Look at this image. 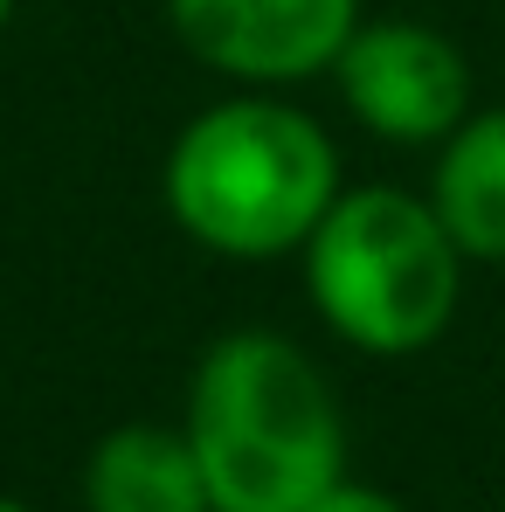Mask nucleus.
Wrapping results in <instances>:
<instances>
[{
  "label": "nucleus",
  "mask_w": 505,
  "mask_h": 512,
  "mask_svg": "<svg viewBox=\"0 0 505 512\" xmlns=\"http://www.w3.org/2000/svg\"><path fill=\"white\" fill-rule=\"evenodd\" d=\"M7 14H14V0H0V28H7Z\"/></svg>",
  "instance_id": "nucleus-10"
},
{
  "label": "nucleus",
  "mask_w": 505,
  "mask_h": 512,
  "mask_svg": "<svg viewBox=\"0 0 505 512\" xmlns=\"http://www.w3.org/2000/svg\"><path fill=\"white\" fill-rule=\"evenodd\" d=\"M429 208L464 250V263H505V104L471 111L436 146Z\"/></svg>",
  "instance_id": "nucleus-7"
},
{
  "label": "nucleus",
  "mask_w": 505,
  "mask_h": 512,
  "mask_svg": "<svg viewBox=\"0 0 505 512\" xmlns=\"http://www.w3.org/2000/svg\"><path fill=\"white\" fill-rule=\"evenodd\" d=\"M0 512H35V506H21V499H7V492H0Z\"/></svg>",
  "instance_id": "nucleus-9"
},
{
  "label": "nucleus",
  "mask_w": 505,
  "mask_h": 512,
  "mask_svg": "<svg viewBox=\"0 0 505 512\" xmlns=\"http://www.w3.org/2000/svg\"><path fill=\"white\" fill-rule=\"evenodd\" d=\"M305 512H409L402 499H388L381 485H360V478H339L333 492L319 499V506H305Z\"/></svg>",
  "instance_id": "nucleus-8"
},
{
  "label": "nucleus",
  "mask_w": 505,
  "mask_h": 512,
  "mask_svg": "<svg viewBox=\"0 0 505 512\" xmlns=\"http://www.w3.org/2000/svg\"><path fill=\"white\" fill-rule=\"evenodd\" d=\"M180 49L236 90H291L333 77L360 0H167Z\"/></svg>",
  "instance_id": "nucleus-5"
},
{
  "label": "nucleus",
  "mask_w": 505,
  "mask_h": 512,
  "mask_svg": "<svg viewBox=\"0 0 505 512\" xmlns=\"http://www.w3.org/2000/svg\"><path fill=\"white\" fill-rule=\"evenodd\" d=\"M160 194L180 236L229 263L298 256L339 201V146L277 90H236L173 132Z\"/></svg>",
  "instance_id": "nucleus-2"
},
{
  "label": "nucleus",
  "mask_w": 505,
  "mask_h": 512,
  "mask_svg": "<svg viewBox=\"0 0 505 512\" xmlns=\"http://www.w3.org/2000/svg\"><path fill=\"white\" fill-rule=\"evenodd\" d=\"M187 443L215 512H305L346 478V423L333 381L298 340L243 326L194 360Z\"/></svg>",
  "instance_id": "nucleus-1"
},
{
  "label": "nucleus",
  "mask_w": 505,
  "mask_h": 512,
  "mask_svg": "<svg viewBox=\"0 0 505 512\" xmlns=\"http://www.w3.org/2000/svg\"><path fill=\"white\" fill-rule=\"evenodd\" d=\"M84 512H215L201 457L173 423H118L84 457Z\"/></svg>",
  "instance_id": "nucleus-6"
},
{
  "label": "nucleus",
  "mask_w": 505,
  "mask_h": 512,
  "mask_svg": "<svg viewBox=\"0 0 505 512\" xmlns=\"http://www.w3.org/2000/svg\"><path fill=\"white\" fill-rule=\"evenodd\" d=\"M298 256L312 312L374 360L436 346L464 298V250L436 222L429 194L409 187H339Z\"/></svg>",
  "instance_id": "nucleus-3"
},
{
  "label": "nucleus",
  "mask_w": 505,
  "mask_h": 512,
  "mask_svg": "<svg viewBox=\"0 0 505 512\" xmlns=\"http://www.w3.org/2000/svg\"><path fill=\"white\" fill-rule=\"evenodd\" d=\"M333 90L346 118L388 146H443L478 104H471V63L464 49L429 28V21H402L381 14L346 35L333 63Z\"/></svg>",
  "instance_id": "nucleus-4"
}]
</instances>
